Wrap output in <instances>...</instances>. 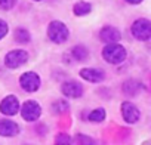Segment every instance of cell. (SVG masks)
Here are the masks:
<instances>
[{
	"instance_id": "1",
	"label": "cell",
	"mask_w": 151,
	"mask_h": 145,
	"mask_svg": "<svg viewBox=\"0 0 151 145\" xmlns=\"http://www.w3.org/2000/svg\"><path fill=\"white\" fill-rule=\"evenodd\" d=\"M102 58L110 64H120L126 59V49L117 42L107 43L105 47L102 49Z\"/></svg>"
},
{
	"instance_id": "2",
	"label": "cell",
	"mask_w": 151,
	"mask_h": 145,
	"mask_svg": "<svg viewBox=\"0 0 151 145\" xmlns=\"http://www.w3.org/2000/svg\"><path fill=\"white\" fill-rule=\"evenodd\" d=\"M68 36H70V31L67 28V25L61 21H52L47 27V37L56 43V45H61L64 42L68 40Z\"/></svg>"
},
{
	"instance_id": "3",
	"label": "cell",
	"mask_w": 151,
	"mask_h": 145,
	"mask_svg": "<svg viewBox=\"0 0 151 145\" xmlns=\"http://www.w3.org/2000/svg\"><path fill=\"white\" fill-rule=\"evenodd\" d=\"M130 31H132V36L135 39H138L141 42H147V40L151 39V21L144 19V18L136 19L132 24Z\"/></svg>"
},
{
	"instance_id": "4",
	"label": "cell",
	"mask_w": 151,
	"mask_h": 145,
	"mask_svg": "<svg viewBox=\"0 0 151 145\" xmlns=\"http://www.w3.org/2000/svg\"><path fill=\"white\" fill-rule=\"evenodd\" d=\"M27 61H28V53L22 49H14V50L8 52L5 56V65L8 68H12V70L21 67Z\"/></svg>"
},
{
	"instance_id": "5",
	"label": "cell",
	"mask_w": 151,
	"mask_h": 145,
	"mask_svg": "<svg viewBox=\"0 0 151 145\" xmlns=\"http://www.w3.org/2000/svg\"><path fill=\"white\" fill-rule=\"evenodd\" d=\"M19 85L21 88L28 92V93H34L39 90L40 88V77L37 72H33V71H27L19 77Z\"/></svg>"
},
{
	"instance_id": "6",
	"label": "cell",
	"mask_w": 151,
	"mask_h": 145,
	"mask_svg": "<svg viewBox=\"0 0 151 145\" xmlns=\"http://www.w3.org/2000/svg\"><path fill=\"white\" fill-rule=\"evenodd\" d=\"M19 111L25 121H36L42 114V108L36 101H25L19 108Z\"/></svg>"
},
{
	"instance_id": "7",
	"label": "cell",
	"mask_w": 151,
	"mask_h": 145,
	"mask_svg": "<svg viewBox=\"0 0 151 145\" xmlns=\"http://www.w3.org/2000/svg\"><path fill=\"white\" fill-rule=\"evenodd\" d=\"M19 111V101L15 95H8L0 102V113L5 116H15Z\"/></svg>"
},
{
	"instance_id": "8",
	"label": "cell",
	"mask_w": 151,
	"mask_h": 145,
	"mask_svg": "<svg viewBox=\"0 0 151 145\" xmlns=\"http://www.w3.org/2000/svg\"><path fill=\"white\" fill-rule=\"evenodd\" d=\"M79 74L82 79H85L91 83H99L105 79V72L99 68H82Z\"/></svg>"
},
{
	"instance_id": "9",
	"label": "cell",
	"mask_w": 151,
	"mask_h": 145,
	"mask_svg": "<svg viewBox=\"0 0 151 145\" xmlns=\"http://www.w3.org/2000/svg\"><path fill=\"white\" fill-rule=\"evenodd\" d=\"M61 92L68 96V98H80L83 95V86L79 83V82H74V80H70V82H65L61 88Z\"/></svg>"
},
{
	"instance_id": "10",
	"label": "cell",
	"mask_w": 151,
	"mask_h": 145,
	"mask_svg": "<svg viewBox=\"0 0 151 145\" xmlns=\"http://www.w3.org/2000/svg\"><path fill=\"white\" fill-rule=\"evenodd\" d=\"M122 116H123V118H124V121L126 123H136L138 120H139V117H141V113H139V110L133 105V104H130V102H123L122 104Z\"/></svg>"
},
{
	"instance_id": "11",
	"label": "cell",
	"mask_w": 151,
	"mask_h": 145,
	"mask_svg": "<svg viewBox=\"0 0 151 145\" xmlns=\"http://www.w3.org/2000/svg\"><path fill=\"white\" fill-rule=\"evenodd\" d=\"M18 132H19V126L15 121L8 120V118H2V120H0V136L11 138V136L18 135Z\"/></svg>"
},
{
	"instance_id": "12",
	"label": "cell",
	"mask_w": 151,
	"mask_h": 145,
	"mask_svg": "<svg viewBox=\"0 0 151 145\" xmlns=\"http://www.w3.org/2000/svg\"><path fill=\"white\" fill-rule=\"evenodd\" d=\"M99 39H101L104 43H116V42H119V40L122 39V34H120V31H119L117 28L108 25V27H104V28L101 30Z\"/></svg>"
},
{
	"instance_id": "13",
	"label": "cell",
	"mask_w": 151,
	"mask_h": 145,
	"mask_svg": "<svg viewBox=\"0 0 151 145\" xmlns=\"http://www.w3.org/2000/svg\"><path fill=\"white\" fill-rule=\"evenodd\" d=\"M91 11H92L91 3L83 2V0H82V2H77L73 6V12H74V15H77V17H85V15L91 14Z\"/></svg>"
},
{
	"instance_id": "14",
	"label": "cell",
	"mask_w": 151,
	"mask_h": 145,
	"mask_svg": "<svg viewBox=\"0 0 151 145\" xmlns=\"http://www.w3.org/2000/svg\"><path fill=\"white\" fill-rule=\"evenodd\" d=\"M71 56L76 59V61H86L88 56H89V52L85 46L79 45V46H74L71 49Z\"/></svg>"
},
{
	"instance_id": "15",
	"label": "cell",
	"mask_w": 151,
	"mask_h": 145,
	"mask_svg": "<svg viewBox=\"0 0 151 145\" xmlns=\"http://www.w3.org/2000/svg\"><path fill=\"white\" fill-rule=\"evenodd\" d=\"M14 37H15V42L17 43H21V45H25V43L30 42V33L27 30H22V28H18L15 31Z\"/></svg>"
},
{
	"instance_id": "16",
	"label": "cell",
	"mask_w": 151,
	"mask_h": 145,
	"mask_svg": "<svg viewBox=\"0 0 151 145\" xmlns=\"http://www.w3.org/2000/svg\"><path fill=\"white\" fill-rule=\"evenodd\" d=\"M104 118H105V110L104 108H96V110L91 111V114H89V120L95 121V123L104 121Z\"/></svg>"
},
{
	"instance_id": "17",
	"label": "cell",
	"mask_w": 151,
	"mask_h": 145,
	"mask_svg": "<svg viewBox=\"0 0 151 145\" xmlns=\"http://www.w3.org/2000/svg\"><path fill=\"white\" fill-rule=\"evenodd\" d=\"M138 88H139L138 83H135V82H127V83H124L123 90H124V93H127V95H135V93L138 92Z\"/></svg>"
},
{
	"instance_id": "18",
	"label": "cell",
	"mask_w": 151,
	"mask_h": 145,
	"mask_svg": "<svg viewBox=\"0 0 151 145\" xmlns=\"http://www.w3.org/2000/svg\"><path fill=\"white\" fill-rule=\"evenodd\" d=\"M17 5V0H0V9L2 11H9Z\"/></svg>"
},
{
	"instance_id": "19",
	"label": "cell",
	"mask_w": 151,
	"mask_h": 145,
	"mask_svg": "<svg viewBox=\"0 0 151 145\" xmlns=\"http://www.w3.org/2000/svg\"><path fill=\"white\" fill-rule=\"evenodd\" d=\"M6 34H8V24L3 19H0V40H2Z\"/></svg>"
},
{
	"instance_id": "20",
	"label": "cell",
	"mask_w": 151,
	"mask_h": 145,
	"mask_svg": "<svg viewBox=\"0 0 151 145\" xmlns=\"http://www.w3.org/2000/svg\"><path fill=\"white\" fill-rule=\"evenodd\" d=\"M67 108H68V104L64 102V101H58V102H55V105H53V110H55V111H61V110H67Z\"/></svg>"
},
{
	"instance_id": "21",
	"label": "cell",
	"mask_w": 151,
	"mask_h": 145,
	"mask_svg": "<svg viewBox=\"0 0 151 145\" xmlns=\"http://www.w3.org/2000/svg\"><path fill=\"white\" fill-rule=\"evenodd\" d=\"M71 142V138L67 136V135H58L56 136V144H70Z\"/></svg>"
},
{
	"instance_id": "22",
	"label": "cell",
	"mask_w": 151,
	"mask_h": 145,
	"mask_svg": "<svg viewBox=\"0 0 151 145\" xmlns=\"http://www.w3.org/2000/svg\"><path fill=\"white\" fill-rule=\"evenodd\" d=\"M77 142H79V144H82V142H85V144H93V141H92L91 138L83 136V135H77Z\"/></svg>"
},
{
	"instance_id": "23",
	"label": "cell",
	"mask_w": 151,
	"mask_h": 145,
	"mask_svg": "<svg viewBox=\"0 0 151 145\" xmlns=\"http://www.w3.org/2000/svg\"><path fill=\"white\" fill-rule=\"evenodd\" d=\"M127 3H130V5H138V3H141L142 0H126Z\"/></svg>"
},
{
	"instance_id": "24",
	"label": "cell",
	"mask_w": 151,
	"mask_h": 145,
	"mask_svg": "<svg viewBox=\"0 0 151 145\" xmlns=\"http://www.w3.org/2000/svg\"><path fill=\"white\" fill-rule=\"evenodd\" d=\"M34 2H40V0H34Z\"/></svg>"
}]
</instances>
